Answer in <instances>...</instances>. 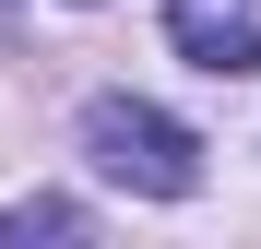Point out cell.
Segmentation results:
<instances>
[{
    "label": "cell",
    "mask_w": 261,
    "mask_h": 249,
    "mask_svg": "<svg viewBox=\"0 0 261 249\" xmlns=\"http://www.w3.org/2000/svg\"><path fill=\"white\" fill-rule=\"evenodd\" d=\"M83 154H95V178H119L130 202H190L202 190V131H178V119L143 107V95H95L83 107Z\"/></svg>",
    "instance_id": "obj_1"
},
{
    "label": "cell",
    "mask_w": 261,
    "mask_h": 249,
    "mask_svg": "<svg viewBox=\"0 0 261 249\" xmlns=\"http://www.w3.org/2000/svg\"><path fill=\"white\" fill-rule=\"evenodd\" d=\"M166 36H178V60L214 71V83L261 71V0H166Z\"/></svg>",
    "instance_id": "obj_2"
},
{
    "label": "cell",
    "mask_w": 261,
    "mask_h": 249,
    "mask_svg": "<svg viewBox=\"0 0 261 249\" xmlns=\"http://www.w3.org/2000/svg\"><path fill=\"white\" fill-rule=\"evenodd\" d=\"M0 237H83V214H71V202H12Z\"/></svg>",
    "instance_id": "obj_3"
}]
</instances>
